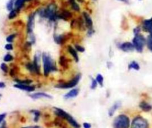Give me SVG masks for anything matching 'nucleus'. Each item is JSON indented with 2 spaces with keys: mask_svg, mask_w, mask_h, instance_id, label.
<instances>
[{
  "mask_svg": "<svg viewBox=\"0 0 152 128\" xmlns=\"http://www.w3.org/2000/svg\"><path fill=\"white\" fill-rule=\"evenodd\" d=\"M141 29H140V28L139 27H137V28H135L134 29V32L135 33V35L136 34H140V32Z\"/></svg>",
  "mask_w": 152,
  "mask_h": 128,
  "instance_id": "40",
  "label": "nucleus"
},
{
  "mask_svg": "<svg viewBox=\"0 0 152 128\" xmlns=\"http://www.w3.org/2000/svg\"><path fill=\"white\" fill-rule=\"evenodd\" d=\"M146 44L149 50L152 52V35H148L147 39L146 40Z\"/></svg>",
  "mask_w": 152,
  "mask_h": 128,
  "instance_id": "24",
  "label": "nucleus"
},
{
  "mask_svg": "<svg viewBox=\"0 0 152 128\" xmlns=\"http://www.w3.org/2000/svg\"><path fill=\"white\" fill-rule=\"evenodd\" d=\"M75 48L77 51H79L81 52H83L85 51V48L83 47H82L78 44L75 45Z\"/></svg>",
  "mask_w": 152,
  "mask_h": 128,
  "instance_id": "35",
  "label": "nucleus"
},
{
  "mask_svg": "<svg viewBox=\"0 0 152 128\" xmlns=\"http://www.w3.org/2000/svg\"><path fill=\"white\" fill-rule=\"evenodd\" d=\"M142 29L145 31L149 32L150 35H152V17L143 21Z\"/></svg>",
  "mask_w": 152,
  "mask_h": 128,
  "instance_id": "10",
  "label": "nucleus"
},
{
  "mask_svg": "<svg viewBox=\"0 0 152 128\" xmlns=\"http://www.w3.org/2000/svg\"><path fill=\"white\" fill-rule=\"evenodd\" d=\"M15 81L18 84H27V85H29L32 83V80H15Z\"/></svg>",
  "mask_w": 152,
  "mask_h": 128,
  "instance_id": "28",
  "label": "nucleus"
},
{
  "mask_svg": "<svg viewBox=\"0 0 152 128\" xmlns=\"http://www.w3.org/2000/svg\"><path fill=\"white\" fill-rule=\"evenodd\" d=\"M78 93H79V90L78 88H73L71 90L69 91H68L67 93H66L64 95V97L65 99H72L77 96Z\"/></svg>",
  "mask_w": 152,
  "mask_h": 128,
  "instance_id": "15",
  "label": "nucleus"
},
{
  "mask_svg": "<svg viewBox=\"0 0 152 128\" xmlns=\"http://www.w3.org/2000/svg\"><path fill=\"white\" fill-rule=\"evenodd\" d=\"M118 1H121V2H123L125 3V4H129V0H118Z\"/></svg>",
  "mask_w": 152,
  "mask_h": 128,
  "instance_id": "43",
  "label": "nucleus"
},
{
  "mask_svg": "<svg viewBox=\"0 0 152 128\" xmlns=\"http://www.w3.org/2000/svg\"><path fill=\"white\" fill-rule=\"evenodd\" d=\"M14 0H10L9 2L7 3V9L9 11H11L12 10V8H13V5H14Z\"/></svg>",
  "mask_w": 152,
  "mask_h": 128,
  "instance_id": "31",
  "label": "nucleus"
},
{
  "mask_svg": "<svg viewBox=\"0 0 152 128\" xmlns=\"http://www.w3.org/2000/svg\"><path fill=\"white\" fill-rule=\"evenodd\" d=\"M81 78V74H77L73 78H72L71 80L66 83H60L57 85H56L55 87L58 88H62V89H68V88H71L75 87L79 82Z\"/></svg>",
  "mask_w": 152,
  "mask_h": 128,
  "instance_id": "6",
  "label": "nucleus"
},
{
  "mask_svg": "<svg viewBox=\"0 0 152 128\" xmlns=\"http://www.w3.org/2000/svg\"><path fill=\"white\" fill-rule=\"evenodd\" d=\"M83 17H84V23L86 27L87 28L88 31L90 30H94L93 28V21L91 19V18L90 16L88 15L86 12H83Z\"/></svg>",
  "mask_w": 152,
  "mask_h": 128,
  "instance_id": "9",
  "label": "nucleus"
},
{
  "mask_svg": "<svg viewBox=\"0 0 152 128\" xmlns=\"http://www.w3.org/2000/svg\"><path fill=\"white\" fill-rule=\"evenodd\" d=\"M97 86V82L96 80L94 78H91V84L90 88L91 89H95L96 88Z\"/></svg>",
  "mask_w": 152,
  "mask_h": 128,
  "instance_id": "36",
  "label": "nucleus"
},
{
  "mask_svg": "<svg viewBox=\"0 0 152 128\" xmlns=\"http://www.w3.org/2000/svg\"><path fill=\"white\" fill-rule=\"evenodd\" d=\"M0 128H7V127H6V124H5V122H3V123H2V125L1 126Z\"/></svg>",
  "mask_w": 152,
  "mask_h": 128,
  "instance_id": "42",
  "label": "nucleus"
},
{
  "mask_svg": "<svg viewBox=\"0 0 152 128\" xmlns=\"http://www.w3.org/2000/svg\"><path fill=\"white\" fill-rule=\"evenodd\" d=\"M27 1H28V0H15L14 5L17 8V9H19L23 5L24 2Z\"/></svg>",
  "mask_w": 152,
  "mask_h": 128,
  "instance_id": "26",
  "label": "nucleus"
},
{
  "mask_svg": "<svg viewBox=\"0 0 152 128\" xmlns=\"http://www.w3.org/2000/svg\"><path fill=\"white\" fill-rule=\"evenodd\" d=\"M59 63L60 64V65L63 67H66L68 66V63H67V60L65 58V56H61L59 58Z\"/></svg>",
  "mask_w": 152,
  "mask_h": 128,
  "instance_id": "23",
  "label": "nucleus"
},
{
  "mask_svg": "<svg viewBox=\"0 0 152 128\" xmlns=\"http://www.w3.org/2000/svg\"><path fill=\"white\" fill-rule=\"evenodd\" d=\"M119 48L124 52H130L134 50L135 48L132 43L129 42H125L119 45Z\"/></svg>",
  "mask_w": 152,
  "mask_h": 128,
  "instance_id": "14",
  "label": "nucleus"
},
{
  "mask_svg": "<svg viewBox=\"0 0 152 128\" xmlns=\"http://www.w3.org/2000/svg\"><path fill=\"white\" fill-rule=\"evenodd\" d=\"M68 52L71 54V55L72 56V57L74 58L75 62H78L79 61V58H78V55L77 54V51L71 46L69 45L68 46Z\"/></svg>",
  "mask_w": 152,
  "mask_h": 128,
  "instance_id": "17",
  "label": "nucleus"
},
{
  "mask_svg": "<svg viewBox=\"0 0 152 128\" xmlns=\"http://www.w3.org/2000/svg\"><path fill=\"white\" fill-rule=\"evenodd\" d=\"M65 36L63 35H58L54 36V40L57 44H62L65 41Z\"/></svg>",
  "mask_w": 152,
  "mask_h": 128,
  "instance_id": "20",
  "label": "nucleus"
},
{
  "mask_svg": "<svg viewBox=\"0 0 152 128\" xmlns=\"http://www.w3.org/2000/svg\"><path fill=\"white\" fill-rule=\"evenodd\" d=\"M77 1L79 2H83L84 1V0H77Z\"/></svg>",
  "mask_w": 152,
  "mask_h": 128,
  "instance_id": "44",
  "label": "nucleus"
},
{
  "mask_svg": "<svg viewBox=\"0 0 152 128\" xmlns=\"http://www.w3.org/2000/svg\"><path fill=\"white\" fill-rule=\"evenodd\" d=\"M140 107L144 111H149L152 109V106L145 101H141L140 103Z\"/></svg>",
  "mask_w": 152,
  "mask_h": 128,
  "instance_id": "19",
  "label": "nucleus"
},
{
  "mask_svg": "<svg viewBox=\"0 0 152 128\" xmlns=\"http://www.w3.org/2000/svg\"><path fill=\"white\" fill-rule=\"evenodd\" d=\"M5 117H6V113H3L0 114V123H1L2 122H3V120H4Z\"/></svg>",
  "mask_w": 152,
  "mask_h": 128,
  "instance_id": "38",
  "label": "nucleus"
},
{
  "mask_svg": "<svg viewBox=\"0 0 152 128\" xmlns=\"http://www.w3.org/2000/svg\"><path fill=\"white\" fill-rule=\"evenodd\" d=\"M30 112L32 113L34 115V119H33V120H34V122H38V120H39V117H40V111H39V110H37L34 109V110H31L30 111Z\"/></svg>",
  "mask_w": 152,
  "mask_h": 128,
  "instance_id": "21",
  "label": "nucleus"
},
{
  "mask_svg": "<svg viewBox=\"0 0 152 128\" xmlns=\"http://www.w3.org/2000/svg\"><path fill=\"white\" fill-rule=\"evenodd\" d=\"M42 58L43 66V74L45 76L47 77L50 72L56 70V67L54 61L49 54L43 52Z\"/></svg>",
  "mask_w": 152,
  "mask_h": 128,
  "instance_id": "1",
  "label": "nucleus"
},
{
  "mask_svg": "<svg viewBox=\"0 0 152 128\" xmlns=\"http://www.w3.org/2000/svg\"><path fill=\"white\" fill-rule=\"evenodd\" d=\"M55 110V113L58 117L65 119L74 128H80V124L74 119V118L70 115L69 113L64 111L61 108L54 107H53Z\"/></svg>",
  "mask_w": 152,
  "mask_h": 128,
  "instance_id": "2",
  "label": "nucleus"
},
{
  "mask_svg": "<svg viewBox=\"0 0 152 128\" xmlns=\"http://www.w3.org/2000/svg\"><path fill=\"white\" fill-rule=\"evenodd\" d=\"M96 80L97 82V83H99L101 86H103V77L102 76V74H98L96 77Z\"/></svg>",
  "mask_w": 152,
  "mask_h": 128,
  "instance_id": "27",
  "label": "nucleus"
},
{
  "mask_svg": "<svg viewBox=\"0 0 152 128\" xmlns=\"http://www.w3.org/2000/svg\"><path fill=\"white\" fill-rule=\"evenodd\" d=\"M70 4L71 5V7L75 11H80V7L78 6V5L77 4V3L75 2V0H69Z\"/></svg>",
  "mask_w": 152,
  "mask_h": 128,
  "instance_id": "25",
  "label": "nucleus"
},
{
  "mask_svg": "<svg viewBox=\"0 0 152 128\" xmlns=\"http://www.w3.org/2000/svg\"><path fill=\"white\" fill-rule=\"evenodd\" d=\"M57 17L64 20H68L72 17V14L68 11H64L60 14L57 15Z\"/></svg>",
  "mask_w": 152,
  "mask_h": 128,
  "instance_id": "16",
  "label": "nucleus"
},
{
  "mask_svg": "<svg viewBox=\"0 0 152 128\" xmlns=\"http://www.w3.org/2000/svg\"><path fill=\"white\" fill-rule=\"evenodd\" d=\"M1 94H0V98H1Z\"/></svg>",
  "mask_w": 152,
  "mask_h": 128,
  "instance_id": "45",
  "label": "nucleus"
},
{
  "mask_svg": "<svg viewBox=\"0 0 152 128\" xmlns=\"http://www.w3.org/2000/svg\"><path fill=\"white\" fill-rule=\"evenodd\" d=\"M4 61L5 62H10L13 60V57L10 54H7L4 57Z\"/></svg>",
  "mask_w": 152,
  "mask_h": 128,
  "instance_id": "32",
  "label": "nucleus"
},
{
  "mask_svg": "<svg viewBox=\"0 0 152 128\" xmlns=\"http://www.w3.org/2000/svg\"><path fill=\"white\" fill-rule=\"evenodd\" d=\"M17 14V9H12L11 11H10V12L8 15V18L10 19H13L14 18H15L16 17Z\"/></svg>",
  "mask_w": 152,
  "mask_h": 128,
  "instance_id": "29",
  "label": "nucleus"
},
{
  "mask_svg": "<svg viewBox=\"0 0 152 128\" xmlns=\"http://www.w3.org/2000/svg\"><path fill=\"white\" fill-rule=\"evenodd\" d=\"M121 106V103L120 101H117L116 102L115 104H113V105L109 109V112H108V114L110 116H112L114 113L115 112V111L120 107V106Z\"/></svg>",
  "mask_w": 152,
  "mask_h": 128,
  "instance_id": "18",
  "label": "nucleus"
},
{
  "mask_svg": "<svg viewBox=\"0 0 152 128\" xmlns=\"http://www.w3.org/2000/svg\"><path fill=\"white\" fill-rule=\"evenodd\" d=\"M14 87L17 88H18L24 91H26L28 92H31L35 90V87L34 86H30V84L27 85V84L17 83L14 85Z\"/></svg>",
  "mask_w": 152,
  "mask_h": 128,
  "instance_id": "11",
  "label": "nucleus"
},
{
  "mask_svg": "<svg viewBox=\"0 0 152 128\" xmlns=\"http://www.w3.org/2000/svg\"><path fill=\"white\" fill-rule=\"evenodd\" d=\"M83 126L84 128H91V124L89 123L84 122V123H83Z\"/></svg>",
  "mask_w": 152,
  "mask_h": 128,
  "instance_id": "39",
  "label": "nucleus"
},
{
  "mask_svg": "<svg viewBox=\"0 0 152 128\" xmlns=\"http://www.w3.org/2000/svg\"><path fill=\"white\" fill-rule=\"evenodd\" d=\"M129 119L124 114L119 115L113 122V128H129Z\"/></svg>",
  "mask_w": 152,
  "mask_h": 128,
  "instance_id": "3",
  "label": "nucleus"
},
{
  "mask_svg": "<svg viewBox=\"0 0 152 128\" xmlns=\"http://www.w3.org/2000/svg\"><path fill=\"white\" fill-rule=\"evenodd\" d=\"M131 128H148V123L143 117H137L132 120Z\"/></svg>",
  "mask_w": 152,
  "mask_h": 128,
  "instance_id": "7",
  "label": "nucleus"
},
{
  "mask_svg": "<svg viewBox=\"0 0 152 128\" xmlns=\"http://www.w3.org/2000/svg\"><path fill=\"white\" fill-rule=\"evenodd\" d=\"M0 68L1 69V70L4 72V73H7L8 71V65L5 63H1V65H0Z\"/></svg>",
  "mask_w": 152,
  "mask_h": 128,
  "instance_id": "33",
  "label": "nucleus"
},
{
  "mask_svg": "<svg viewBox=\"0 0 152 128\" xmlns=\"http://www.w3.org/2000/svg\"><path fill=\"white\" fill-rule=\"evenodd\" d=\"M5 48L7 50H12L13 49V46L11 43H8L5 45Z\"/></svg>",
  "mask_w": 152,
  "mask_h": 128,
  "instance_id": "37",
  "label": "nucleus"
},
{
  "mask_svg": "<svg viewBox=\"0 0 152 128\" xmlns=\"http://www.w3.org/2000/svg\"><path fill=\"white\" fill-rule=\"evenodd\" d=\"M26 67L30 71V72L35 73V69H34V67L33 63H27L26 64Z\"/></svg>",
  "mask_w": 152,
  "mask_h": 128,
  "instance_id": "30",
  "label": "nucleus"
},
{
  "mask_svg": "<svg viewBox=\"0 0 152 128\" xmlns=\"http://www.w3.org/2000/svg\"><path fill=\"white\" fill-rule=\"evenodd\" d=\"M129 69H134L135 70H138L140 69L139 64L135 61H132L128 65Z\"/></svg>",
  "mask_w": 152,
  "mask_h": 128,
  "instance_id": "22",
  "label": "nucleus"
},
{
  "mask_svg": "<svg viewBox=\"0 0 152 128\" xmlns=\"http://www.w3.org/2000/svg\"><path fill=\"white\" fill-rule=\"evenodd\" d=\"M5 86H6L4 82L2 81L0 82V88H4L5 87Z\"/></svg>",
  "mask_w": 152,
  "mask_h": 128,
  "instance_id": "41",
  "label": "nucleus"
},
{
  "mask_svg": "<svg viewBox=\"0 0 152 128\" xmlns=\"http://www.w3.org/2000/svg\"><path fill=\"white\" fill-rule=\"evenodd\" d=\"M40 57L41 54L40 52H37L34 57L33 60V65L35 69V73L39 75L40 74Z\"/></svg>",
  "mask_w": 152,
  "mask_h": 128,
  "instance_id": "8",
  "label": "nucleus"
},
{
  "mask_svg": "<svg viewBox=\"0 0 152 128\" xmlns=\"http://www.w3.org/2000/svg\"><path fill=\"white\" fill-rule=\"evenodd\" d=\"M30 97L33 99H40V98H46V99H52V97L51 95L47 94L46 93H44V92L34 93L30 94Z\"/></svg>",
  "mask_w": 152,
  "mask_h": 128,
  "instance_id": "12",
  "label": "nucleus"
},
{
  "mask_svg": "<svg viewBox=\"0 0 152 128\" xmlns=\"http://www.w3.org/2000/svg\"><path fill=\"white\" fill-rule=\"evenodd\" d=\"M41 16L46 18H48L50 20H55V19L58 17L56 12V6L54 4H50L45 9L41 11L40 14Z\"/></svg>",
  "mask_w": 152,
  "mask_h": 128,
  "instance_id": "5",
  "label": "nucleus"
},
{
  "mask_svg": "<svg viewBox=\"0 0 152 128\" xmlns=\"http://www.w3.org/2000/svg\"><path fill=\"white\" fill-rule=\"evenodd\" d=\"M15 37V34H12L8 35V36L7 37L6 41H7L8 42L11 43V42H12L14 41Z\"/></svg>",
  "mask_w": 152,
  "mask_h": 128,
  "instance_id": "34",
  "label": "nucleus"
},
{
  "mask_svg": "<svg viewBox=\"0 0 152 128\" xmlns=\"http://www.w3.org/2000/svg\"><path fill=\"white\" fill-rule=\"evenodd\" d=\"M34 26V14H32L30 15L28 19L27 24V30L28 34L33 32Z\"/></svg>",
  "mask_w": 152,
  "mask_h": 128,
  "instance_id": "13",
  "label": "nucleus"
},
{
  "mask_svg": "<svg viewBox=\"0 0 152 128\" xmlns=\"http://www.w3.org/2000/svg\"><path fill=\"white\" fill-rule=\"evenodd\" d=\"M145 44L146 40L142 35L140 34L135 35V37L132 40V44L138 52H141L142 51Z\"/></svg>",
  "mask_w": 152,
  "mask_h": 128,
  "instance_id": "4",
  "label": "nucleus"
}]
</instances>
